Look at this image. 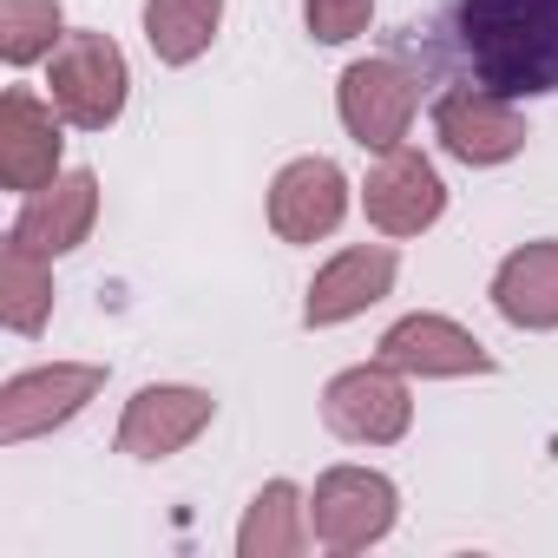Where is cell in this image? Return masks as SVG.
Here are the masks:
<instances>
[{
    "mask_svg": "<svg viewBox=\"0 0 558 558\" xmlns=\"http://www.w3.org/2000/svg\"><path fill=\"white\" fill-rule=\"evenodd\" d=\"M349 217V178L336 158H290L269 178V230L283 243H323Z\"/></svg>",
    "mask_w": 558,
    "mask_h": 558,
    "instance_id": "obj_12",
    "label": "cell"
},
{
    "mask_svg": "<svg viewBox=\"0 0 558 558\" xmlns=\"http://www.w3.org/2000/svg\"><path fill=\"white\" fill-rule=\"evenodd\" d=\"M310 499H303V486L296 480H269V486H256V499H250V512H243V525H236V558H296V551H310Z\"/></svg>",
    "mask_w": 558,
    "mask_h": 558,
    "instance_id": "obj_16",
    "label": "cell"
},
{
    "mask_svg": "<svg viewBox=\"0 0 558 558\" xmlns=\"http://www.w3.org/2000/svg\"><path fill=\"white\" fill-rule=\"evenodd\" d=\"M395 519H401V493L375 466H329L316 480V493H310V532L336 558L381 545L395 532Z\"/></svg>",
    "mask_w": 558,
    "mask_h": 558,
    "instance_id": "obj_3",
    "label": "cell"
},
{
    "mask_svg": "<svg viewBox=\"0 0 558 558\" xmlns=\"http://www.w3.org/2000/svg\"><path fill=\"white\" fill-rule=\"evenodd\" d=\"M395 250L388 243H349L336 250L316 283H310V303H303V323L310 329H336V323H355L362 310H375L388 290H395Z\"/></svg>",
    "mask_w": 558,
    "mask_h": 558,
    "instance_id": "obj_13",
    "label": "cell"
},
{
    "mask_svg": "<svg viewBox=\"0 0 558 558\" xmlns=\"http://www.w3.org/2000/svg\"><path fill=\"white\" fill-rule=\"evenodd\" d=\"M99 388H106L99 362H53V368L14 375L0 388V447H21V440H40V434L66 427Z\"/></svg>",
    "mask_w": 558,
    "mask_h": 558,
    "instance_id": "obj_7",
    "label": "cell"
},
{
    "mask_svg": "<svg viewBox=\"0 0 558 558\" xmlns=\"http://www.w3.org/2000/svg\"><path fill=\"white\" fill-rule=\"evenodd\" d=\"M223 21V0H145V40L158 66H191L210 53Z\"/></svg>",
    "mask_w": 558,
    "mask_h": 558,
    "instance_id": "obj_18",
    "label": "cell"
},
{
    "mask_svg": "<svg viewBox=\"0 0 558 558\" xmlns=\"http://www.w3.org/2000/svg\"><path fill=\"white\" fill-rule=\"evenodd\" d=\"M93 223H99V171H60L47 191H34L27 204H21V217H14V236L21 243H34L47 263L53 256H66V250H80L86 236H93Z\"/></svg>",
    "mask_w": 558,
    "mask_h": 558,
    "instance_id": "obj_14",
    "label": "cell"
},
{
    "mask_svg": "<svg viewBox=\"0 0 558 558\" xmlns=\"http://www.w3.org/2000/svg\"><path fill=\"white\" fill-rule=\"evenodd\" d=\"M427 66L506 99L558 93V0H447L427 27Z\"/></svg>",
    "mask_w": 558,
    "mask_h": 558,
    "instance_id": "obj_1",
    "label": "cell"
},
{
    "mask_svg": "<svg viewBox=\"0 0 558 558\" xmlns=\"http://www.w3.org/2000/svg\"><path fill=\"white\" fill-rule=\"evenodd\" d=\"M60 40H66L60 0H0V60H8V66L53 60Z\"/></svg>",
    "mask_w": 558,
    "mask_h": 558,
    "instance_id": "obj_19",
    "label": "cell"
},
{
    "mask_svg": "<svg viewBox=\"0 0 558 558\" xmlns=\"http://www.w3.org/2000/svg\"><path fill=\"white\" fill-rule=\"evenodd\" d=\"M303 21H310V34H316L323 47H342V40L368 34L375 0H303Z\"/></svg>",
    "mask_w": 558,
    "mask_h": 558,
    "instance_id": "obj_20",
    "label": "cell"
},
{
    "mask_svg": "<svg viewBox=\"0 0 558 558\" xmlns=\"http://www.w3.org/2000/svg\"><path fill=\"white\" fill-rule=\"evenodd\" d=\"M434 138L447 158L486 171V165H506L525 151V112L506 99V93H486V86H447L434 99Z\"/></svg>",
    "mask_w": 558,
    "mask_h": 558,
    "instance_id": "obj_6",
    "label": "cell"
},
{
    "mask_svg": "<svg viewBox=\"0 0 558 558\" xmlns=\"http://www.w3.org/2000/svg\"><path fill=\"white\" fill-rule=\"evenodd\" d=\"M53 316V269L34 243H21L14 230L0 236V323L14 336H40Z\"/></svg>",
    "mask_w": 558,
    "mask_h": 558,
    "instance_id": "obj_17",
    "label": "cell"
},
{
    "mask_svg": "<svg viewBox=\"0 0 558 558\" xmlns=\"http://www.w3.org/2000/svg\"><path fill=\"white\" fill-rule=\"evenodd\" d=\"M323 427L349 447H395L414 427V395L395 362H362L342 368L323 388Z\"/></svg>",
    "mask_w": 558,
    "mask_h": 558,
    "instance_id": "obj_5",
    "label": "cell"
},
{
    "mask_svg": "<svg viewBox=\"0 0 558 558\" xmlns=\"http://www.w3.org/2000/svg\"><path fill=\"white\" fill-rule=\"evenodd\" d=\"M47 99H53L60 119L80 125V132L119 125V112H125V99H132V66H125L119 40L99 34V27L66 34V40L53 47V60H47Z\"/></svg>",
    "mask_w": 558,
    "mask_h": 558,
    "instance_id": "obj_2",
    "label": "cell"
},
{
    "mask_svg": "<svg viewBox=\"0 0 558 558\" xmlns=\"http://www.w3.org/2000/svg\"><path fill=\"white\" fill-rule=\"evenodd\" d=\"M336 112L349 125V138L362 151H395L408 145L414 132V112H421V73H408L395 53L381 60H355L336 86Z\"/></svg>",
    "mask_w": 558,
    "mask_h": 558,
    "instance_id": "obj_4",
    "label": "cell"
},
{
    "mask_svg": "<svg viewBox=\"0 0 558 558\" xmlns=\"http://www.w3.org/2000/svg\"><path fill=\"white\" fill-rule=\"evenodd\" d=\"M493 310L525 336L558 329V236H538V243H519L512 256H499Z\"/></svg>",
    "mask_w": 558,
    "mask_h": 558,
    "instance_id": "obj_15",
    "label": "cell"
},
{
    "mask_svg": "<svg viewBox=\"0 0 558 558\" xmlns=\"http://www.w3.org/2000/svg\"><path fill=\"white\" fill-rule=\"evenodd\" d=\"M60 106L27 93V86H8V99H0V184L34 197L60 178Z\"/></svg>",
    "mask_w": 558,
    "mask_h": 558,
    "instance_id": "obj_10",
    "label": "cell"
},
{
    "mask_svg": "<svg viewBox=\"0 0 558 558\" xmlns=\"http://www.w3.org/2000/svg\"><path fill=\"white\" fill-rule=\"evenodd\" d=\"M381 362H395L401 375H421V381H460V375H493V349L460 329L453 316H434V310H414L401 316L388 336H381Z\"/></svg>",
    "mask_w": 558,
    "mask_h": 558,
    "instance_id": "obj_11",
    "label": "cell"
},
{
    "mask_svg": "<svg viewBox=\"0 0 558 558\" xmlns=\"http://www.w3.org/2000/svg\"><path fill=\"white\" fill-rule=\"evenodd\" d=\"M362 210H368V223H375L381 236H421V230L440 223L447 184H440V171H434L427 151L395 145V151H381L375 171L362 178Z\"/></svg>",
    "mask_w": 558,
    "mask_h": 558,
    "instance_id": "obj_8",
    "label": "cell"
},
{
    "mask_svg": "<svg viewBox=\"0 0 558 558\" xmlns=\"http://www.w3.org/2000/svg\"><path fill=\"white\" fill-rule=\"evenodd\" d=\"M217 421V401L204 388H184V381H151L125 401L119 414V453L125 460H171L184 453L204 427Z\"/></svg>",
    "mask_w": 558,
    "mask_h": 558,
    "instance_id": "obj_9",
    "label": "cell"
}]
</instances>
